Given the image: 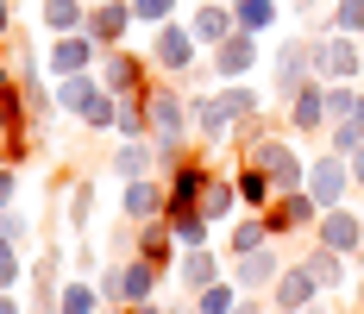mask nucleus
<instances>
[{"mask_svg": "<svg viewBox=\"0 0 364 314\" xmlns=\"http://www.w3.org/2000/svg\"><path fill=\"white\" fill-rule=\"evenodd\" d=\"M19 82V70H13V57H6V44H0V88H13Z\"/></svg>", "mask_w": 364, "mask_h": 314, "instance_id": "44", "label": "nucleus"}, {"mask_svg": "<svg viewBox=\"0 0 364 314\" xmlns=\"http://www.w3.org/2000/svg\"><path fill=\"white\" fill-rule=\"evenodd\" d=\"M239 157H245V164H264V170H270V182H277V195L308 189V157H301V151H295V139H289V132H277V126H270L257 145H245Z\"/></svg>", "mask_w": 364, "mask_h": 314, "instance_id": "2", "label": "nucleus"}, {"mask_svg": "<svg viewBox=\"0 0 364 314\" xmlns=\"http://www.w3.org/2000/svg\"><path fill=\"white\" fill-rule=\"evenodd\" d=\"M95 75H101V88H107L113 101H139V95L151 88V82H157V70H151V57H145V51H132V44H119V51H107Z\"/></svg>", "mask_w": 364, "mask_h": 314, "instance_id": "4", "label": "nucleus"}, {"mask_svg": "<svg viewBox=\"0 0 364 314\" xmlns=\"http://www.w3.org/2000/svg\"><path fill=\"white\" fill-rule=\"evenodd\" d=\"M232 176H239V195H245V208H252V214H264L270 202H277V182H270V170H264V164H245V157H239V164H232Z\"/></svg>", "mask_w": 364, "mask_h": 314, "instance_id": "26", "label": "nucleus"}, {"mask_svg": "<svg viewBox=\"0 0 364 314\" xmlns=\"http://www.w3.org/2000/svg\"><path fill=\"white\" fill-rule=\"evenodd\" d=\"M107 302H101V289H95V277H70L63 283V295H57V314H101Z\"/></svg>", "mask_w": 364, "mask_h": 314, "instance_id": "31", "label": "nucleus"}, {"mask_svg": "<svg viewBox=\"0 0 364 314\" xmlns=\"http://www.w3.org/2000/svg\"><path fill=\"white\" fill-rule=\"evenodd\" d=\"M95 95H107V88H101V75H95V70H88V75H63V82H57V113H75V120H82Z\"/></svg>", "mask_w": 364, "mask_h": 314, "instance_id": "28", "label": "nucleus"}, {"mask_svg": "<svg viewBox=\"0 0 364 314\" xmlns=\"http://www.w3.org/2000/svg\"><path fill=\"white\" fill-rule=\"evenodd\" d=\"M170 220V233H176V245L182 251H201V245H214V220L201 208H176V214H164Z\"/></svg>", "mask_w": 364, "mask_h": 314, "instance_id": "27", "label": "nucleus"}, {"mask_svg": "<svg viewBox=\"0 0 364 314\" xmlns=\"http://www.w3.org/2000/svg\"><path fill=\"white\" fill-rule=\"evenodd\" d=\"M239 308V283L220 277L214 289H201V295H188V314H232Z\"/></svg>", "mask_w": 364, "mask_h": 314, "instance_id": "33", "label": "nucleus"}, {"mask_svg": "<svg viewBox=\"0 0 364 314\" xmlns=\"http://www.w3.org/2000/svg\"><path fill=\"white\" fill-rule=\"evenodd\" d=\"M283 6H295V13H314V0H283Z\"/></svg>", "mask_w": 364, "mask_h": 314, "instance_id": "49", "label": "nucleus"}, {"mask_svg": "<svg viewBox=\"0 0 364 314\" xmlns=\"http://www.w3.org/2000/svg\"><path fill=\"white\" fill-rule=\"evenodd\" d=\"M164 208H170V189H164V176H139V182H119V220L145 226V220H164Z\"/></svg>", "mask_w": 364, "mask_h": 314, "instance_id": "16", "label": "nucleus"}, {"mask_svg": "<svg viewBox=\"0 0 364 314\" xmlns=\"http://www.w3.org/2000/svg\"><path fill=\"white\" fill-rule=\"evenodd\" d=\"M327 19H333V32L364 38V0H333V6H327Z\"/></svg>", "mask_w": 364, "mask_h": 314, "instance_id": "38", "label": "nucleus"}, {"mask_svg": "<svg viewBox=\"0 0 364 314\" xmlns=\"http://www.w3.org/2000/svg\"><path fill=\"white\" fill-rule=\"evenodd\" d=\"M101 44L88 32H70V38H50V51H44V75L50 82H63V75H88V70H101Z\"/></svg>", "mask_w": 364, "mask_h": 314, "instance_id": "11", "label": "nucleus"}, {"mask_svg": "<svg viewBox=\"0 0 364 314\" xmlns=\"http://www.w3.org/2000/svg\"><path fill=\"white\" fill-rule=\"evenodd\" d=\"M283 264H289V258H277V245H264L252 258H226V277L239 283V295H270L277 277H283Z\"/></svg>", "mask_w": 364, "mask_h": 314, "instance_id": "15", "label": "nucleus"}, {"mask_svg": "<svg viewBox=\"0 0 364 314\" xmlns=\"http://www.w3.org/2000/svg\"><path fill=\"white\" fill-rule=\"evenodd\" d=\"M95 208H101V182L95 176H57V220L70 226V233H88L95 226Z\"/></svg>", "mask_w": 364, "mask_h": 314, "instance_id": "14", "label": "nucleus"}, {"mask_svg": "<svg viewBox=\"0 0 364 314\" xmlns=\"http://www.w3.org/2000/svg\"><path fill=\"white\" fill-rule=\"evenodd\" d=\"M264 220H270V239H289V233H314V220H321V202H314L308 189H295V195H277V202L264 208Z\"/></svg>", "mask_w": 364, "mask_h": 314, "instance_id": "17", "label": "nucleus"}, {"mask_svg": "<svg viewBox=\"0 0 364 314\" xmlns=\"http://www.w3.org/2000/svg\"><path fill=\"white\" fill-rule=\"evenodd\" d=\"M164 283H170V277H164L151 258H126V308H132V302H157Z\"/></svg>", "mask_w": 364, "mask_h": 314, "instance_id": "29", "label": "nucleus"}, {"mask_svg": "<svg viewBox=\"0 0 364 314\" xmlns=\"http://www.w3.org/2000/svg\"><path fill=\"white\" fill-rule=\"evenodd\" d=\"M182 6H188V0H132V19L157 32V26H170V19H182Z\"/></svg>", "mask_w": 364, "mask_h": 314, "instance_id": "36", "label": "nucleus"}, {"mask_svg": "<svg viewBox=\"0 0 364 314\" xmlns=\"http://www.w3.org/2000/svg\"><path fill=\"white\" fill-rule=\"evenodd\" d=\"M13 32H19V26H13V0H0V44H6Z\"/></svg>", "mask_w": 364, "mask_h": 314, "instance_id": "43", "label": "nucleus"}, {"mask_svg": "<svg viewBox=\"0 0 364 314\" xmlns=\"http://www.w3.org/2000/svg\"><path fill=\"white\" fill-rule=\"evenodd\" d=\"M308 195L321 202V214H327V208H346V202L358 195V189H352V164H346L339 151L321 145V151L308 157Z\"/></svg>", "mask_w": 364, "mask_h": 314, "instance_id": "6", "label": "nucleus"}, {"mask_svg": "<svg viewBox=\"0 0 364 314\" xmlns=\"http://www.w3.org/2000/svg\"><path fill=\"white\" fill-rule=\"evenodd\" d=\"M145 57H151V70L164 75V82H188V75L208 63V51L195 44V32H188V19H170V26H157L145 44Z\"/></svg>", "mask_w": 364, "mask_h": 314, "instance_id": "1", "label": "nucleus"}, {"mask_svg": "<svg viewBox=\"0 0 364 314\" xmlns=\"http://www.w3.org/2000/svg\"><path fill=\"white\" fill-rule=\"evenodd\" d=\"M38 19H44L50 38H70L88 26V0H38Z\"/></svg>", "mask_w": 364, "mask_h": 314, "instance_id": "24", "label": "nucleus"}, {"mask_svg": "<svg viewBox=\"0 0 364 314\" xmlns=\"http://www.w3.org/2000/svg\"><path fill=\"white\" fill-rule=\"evenodd\" d=\"M101 314H126V308H101Z\"/></svg>", "mask_w": 364, "mask_h": 314, "instance_id": "51", "label": "nucleus"}, {"mask_svg": "<svg viewBox=\"0 0 364 314\" xmlns=\"http://www.w3.org/2000/svg\"><path fill=\"white\" fill-rule=\"evenodd\" d=\"M82 126H88V132H113V126H119V101H113V95H95L88 113H82Z\"/></svg>", "mask_w": 364, "mask_h": 314, "instance_id": "39", "label": "nucleus"}, {"mask_svg": "<svg viewBox=\"0 0 364 314\" xmlns=\"http://www.w3.org/2000/svg\"><path fill=\"white\" fill-rule=\"evenodd\" d=\"M132 26H139V19H132V0H95V6H88V26H82V32L95 38L101 51H119V44L132 38Z\"/></svg>", "mask_w": 364, "mask_h": 314, "instance_id": "18", "label": "nucleus"}, {"mask_svg": "<svg viewBox=\"0 0 364 314\" xmlns=\"http://www.w3.org/2000/svg\"><path fill=\"white\" fill-rule=\"evenodd\" d=\"M19 208V164H0V214Z\"/></svg>", "mask_w": 364, "mask_h": 314, "instance_id": "41", "label": "nucleus"}, {"mask_svg": "<svg viewBox=\"0 0 364 314\" xmlns=\"http://www.w3.org/2000/svg\"><path fill=\"white\" fill-rule=\"evenodd\" d=\"M188 120H195V145L201 151H220V145H232V132H239V120L226 113L220 88H195L188 95Z\"/></svg>", "mask_w": 364, "mask_h": 314, "instance_id": "8", "label": "nucleus"}, {"mask_svg": "<svg viewBox=\"0 0 364 314\" xmlns=\"http://www.w3.org/2000/svg\"><path fill=\"white\" fill-rule=\"evenodd\" d=\"M101 264H107V258H101V251H95V245H75V271H82V277H95V271H101Z\"/></svg>", "mask_w": 364, "mask_h": 314, "instance_id": "42", "label": "nucleus"}, {"mask_svg": "<svg viewBox=\"0 0 364 314\" xmlns=\"http://www.w3.org/2000/svg\"><path fill=\"white\" fill-rule=\"evenodd\" d=\"M126 314H170V302H132Z\"/></svg>", "mask_w": 364, "mask_h": 314, "instance_id": "47", "label": "nucleus"}, {"mask_svg": "<svg viewBox=\"0 0 364 314\" xmlns=\"http://www.w3.org/2000/svg\"><path fill=\"white\" fill-rule=\"evenodd\" d=\"M314 245H327V251H339V258H358L364 251V208H327L321 220H314Z\"/></svg>", "mask_w": 364, "mask_h": 314, "instance_id": "12", "label": "nucleus"}, {"mask_svg": "<svg viewBox=\"0 0 364 314\" xmlns=\"http://www.w3.org/2000/svg\"><path fill=\"white\" fill-rule=\"evenodd\" d=\"M346 314H364V271L352 277V308H346Z\"/></svg>", "mask_w": 364, "mask_h": 314, "instance_id": "46", "label": "nucleus"}, {"mask_svg": "<svg viewBox=\"0 0 364 314\" xmlns=\"http://www.w3.org/2000/svg\"><path fill=\"white\" fill-rule=\"evenodd\" d=\"M26 277H32V264H26V251H19V245H6V239H0V295H13V289H19Z\"/></svg>", "mask_w": 364, "mask_h": 314, "instance_id": "35", "label": "nucleus"}, {"mask_svg": "<svg viewBox=\"0 0 364 314\" xmlns=\"http://www.w3.org/2000/svg\"><path fill=\"white\" fill-rule=\"evenodd\" d=\"M308 82H314V38H308V32L283 38V44L270 51V101H277V107L295 101Z\"/></svg>", "mask_w": 364, "mask_h": 314, "instance_id": "3", "label": "nucleus"}, {"mask_svg": "<svg viewBox=\"0 0 364 314\" xmlns=\"http://www.w3.org/2000/svg\"><path fill=\"white\" fill-rule=\"evenodd\" d=\"M226 6L239 13V32H257V38L283 19V0H226Z\"/></svg>", "mask_w": 364, "mask_h": 314, "instance_id": "30", "label": "nucleus"}, {"mask_svg": "<svg viewBox=\"0 0 364 314\" xmlns=\"http://www.w3.org/2000/svg\"><path fill=\"white\" fill-rule=\"evenodd\" d=\"M0 239H6V245H19V251H26V245H32V214L6 208V214H0Z\"/></svg>", "mask_w": 364, "mask_h": 314, "instance_id": "40", "label": "nucleus"}, {"mask_svg": "<svg viewBox=\"0 0 364 314\" xmlns=\"http://www.w3.org/2000/svg\"><path fill=\"white\" fill-rule=\"evenodd\" d=\"M95 289H101L107 308H126V258H107V264L95 271Z\"/></svg>", "mask_w": 364, "mask_h": 314, "instance_id": "34", "label": "nucleus"}, {"mask_svg": "<svg viewBox=\"0 0 364 314\" xmlns=\"http://www.w3.org/2000/svg\"><path fill=\"white\" fill-rule=\"evenodd\" d=\"M113 176L119 182H139V176H164V157L151 139H113Z\"/></svg>", "mask_w": 364, "mask_h": 314, "instance_id": "20", "label": "nucleus"}, {"mask_svg": "<svg viewBox=\"0 0 364 314\" xmlns=\"http://www.w3.org/2000/svg\"><path fill=\"white\" fill-rule=\"evenodd\" d=\"M264 245H277V239H270V220H264V214L245 208L232 226H226V258H252V251H264Z\"/></svg>", "mask_w": 364, "mask_h": 314, "instance_id": "23", "label": "nucleus"}, {"mask_svg": "<svg viewBox=\"0 0 364 314\" xmlns=\"http://www.w3.org/2000/svg\"><path fill=\"white\" fill-rule=\"evenodd\" d=\"M346 164H352V189H358V195H364V151H352Z\"/></svg>", "mask_w": 364, "mask_h": 314, "instance_id": "45", "label": "nucleus"}, {"mask_svg": "<svg viewBox=\"0 0 364 314\" xmlns=\"http://www.w3.org/2000/svg\"><path fill=\"white\" fill-rule=\"evenodd\" d=\"M0 314H26V302H19V289H13V295H0Z\"/></svg>", "mask_w": 364, "mask_h": 314, "instance_id": "48", "label": "nucleus"}, {"mask_svg": "<svg viewBox=\"0 0 364 314\" xmlns=\"http://www.w3.org/2000/svg\"><path fill=\"white\" fill-rule=\"evenodd\" d=\"M182 19H188V32H195V44H201V51H214V44H226V38L239 32V13H232L226 0H195Z\"/></svg>", "mask_w": 364, "mask_h": 314, "instance_id": "19", "label": "nucleus"}, {"mask_svg": "<svg viewBox=\"0 0 364 314\" xmlns=\"http://www.w3.org/2000/svg\"><path fill=\"white\" fill-rule=\"evenodd\" d=\"M308 271H314V277H321V289H352V277H358V264H352V258H339V251H327V245H314V251H308Z\"/></svg>", "mask_w": 364, "mask_h": 314, "instance_id": "25", "label": "nucleus"}, {"mask_svg": "<svg viewBox=\"0 0 364 314\" xmlns=\"http://www.w3.org/2000/svg\"><path fill=\"white\" fill-rule=\"evenodd\" d=\"M220 101H226V113L245 126V120L264 113V88H257V82H226V88H220Z\"/></svg>", "mask_w": 364, "mask_h": 314, "instance_id": "32", "label": "nucleus"}, {"mask_svg": "<svg viewBox=\"0 0 364 314\" xmlns=\"http://www.w3.org/2000/svg\"><path fill=\"white\" fill-rule=\"evenodd\" d=\"M113 139H151V113H145V95L139 101H119V126Z\"/></svg>", "mask_w": 364, "mask_h": 314, "instance_id": "37", "label": "nucleus"}, {"mask_svg": "<svg viewBox=\"0 0 364 314\" xmlns=\"http://www.w3.org/2000/svg\"><path fill=\"white\" fill-rule=\"evenodd\" d=\"M257 63H264V38H257V32H232L226 44L208 51V75H214V88H226V82H252Z\"/></svg>", "mask_w": 364, "mask_h": 314, "instance_id": "5", "label": "nucleus"}, {"mask_svg": "<svg viewBox=\"0 0 364 314\" xmlns=\"http://www.w3.org/2000/svg\"><path fill=\"white\" fill-rule=\"evenodd\" d=\"M220 176L214 164V151H195V157H182L176 170L164 176V189H170V208L164 214H176V208H201V195H208V182Z\"/></svg>", "mask_w": 364, "mask_h": 314, "instance_id": "9", "label": "nucleus"}, {"mask_svg": "<svg viewBox=\"0 0 364 314\" xmlns=\"http://www.w3.org/2000/svg\"><path fill=\"white\" fill-rule=\"evenodd\" d=\"M220 277H226V258H220L214 245H201V251H182V264H176V283L188 289V295H201V289H214Z\"/></svg>", "mask_w": 364, "mask_h": 314, "instance_id": "21", "label": "nucleus"}, {"mask_svg": "<svg viewBox=\"0 0 364 314\" xmlns=\"http://www.w3.org/2000/svg\"><path fill=\"white\" fill-rule=\"evenodd\" d=\"M327 289H321V277L308 271V258H289L283 264V277H277V289H270V308L277 314H301V308H314Z\"/></svg>", "mask_w": 364, "mask_h": 314, "instance_id": "13", "label": "nucleus"}, {"mask_svg": "<svg viewBox=\"0 0 364 314\" xmlns=\"http://www.w3.org/2000/svg\"><path fill=\"white\" fill-rule=\"evenodd\" d=\"M283 132H289V139H314V145L327 139V82H321V75H314L295 101H283Z\"/></svg>", "mask_w": 364, "mask_h": 314, "instance_id": "10", "label": "nucleus"}, {"mask_svg": "<svg viewBox=\"0 0 364 314\" xmlns=\"http://www.w3.org/2000/svg\"><path fill=\"white\" fill-rule=\"evenodd\" d=\"M314 75L321 82H358L364 75V38H352V32L314 38Z\"/></svg>", "mask_w": 364, "mask_h": 314, "instance_id": "7", "label": "nucleus"}, {"mask_svg": "<svg viewBox=\"0 0 364 314\" xmlns=\"http://www.w3.org/2000/svg\"><path fill=\"white\" fill-rule=\"evenodd\" d=\"M239 208H245V195H239V176L220 170L214 182H208V195H201V214H208L214 226H232V220H239Z\"/></svg>", "mask_w": 364, "mask_h": 314, "instance_id": "22", "label": "nucleus"}, {"mask_svg": "<svg viewBox=\"0 0 364 314\" xmlns=\"http://www.w3.org/2000/svg\"><path fill=\"white\" fill-rule=\"evenodd\" d=\"M301 314H327V295H321V302H314V308H301Z\"/></svg>", "mask_w": 364, "mask_h": 314, "instance_id": "50", "label": "nucleus"}]
</instances>
